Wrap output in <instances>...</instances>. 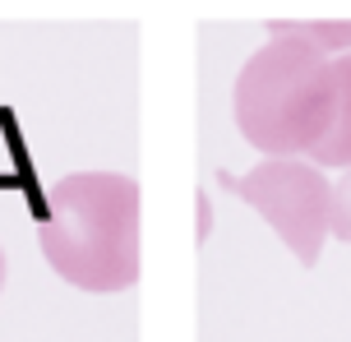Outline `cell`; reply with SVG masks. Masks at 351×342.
<instances>
[{"instance_id":"6da1fadb","label":"cell","mask_w":351,"mask_h":342,"mask_svg":"<svg viewBox=\"0 0 351 342\" xmlns=\"http://www.w3.org/2000/svg\"><path fill=\"white\" fill-rule=\"evenodd\" d=\"M143 190L121 171H74L37 208V245L56 278L79 291H130L139 282Z\"/></svg>"},{"instance_id":"7a4b0ae2","label":"cell","mask_w":351,"mask_h":342,"mask_svg":"<svg viewBox=\"0 0 351 342\" xmlns=\"http://www.w3.org/2000/svg\"><path fill=\"white\" fill-rule=\"evenodd\" d=\"M263 42L236 74V125L268 158H315L337 121L333 56L296 23H268Z\"/></svg>"},{"instance_id":"3957f363","label":"cell","mask_w":351,"mask_h":342,"mask_svg":"<svg viewBox=\"0 0 351 342\" xmlns=\"http://www.w3.org/2000/svg\"><path fill=\"white\" fill-rule=\"evenodd\" d=\"M227 185L278 232V241L305 269L319 264L328 236V195L333 185L305 158H263L245 176H227Z\"/></svg>"},{"instance_id":"277c9868","label":"cell","mask_w":351,"mask_h":342,"mask_svg":"<svg viewBox=\"0 0 351 342\" xmlns=\"http://www.w3.org/2000/svg\"><path fill=\"white\" fill-rule=\"evenodd\" d=\"M333 70H337V121H333V134L324 139L310 167H347L351 171V51L333 56Z\"/></svg>"},{"instance_id":"5b68a950","label":"cell","mask_w":351,"mask_h":342,"mask_svg":"<svg viewBox=\"0 0 351 342\" xmlns=\"http://www.w3.org/2000/svg\"><path fill=\"white\" fill-rule=\"evenodd\" d=\"M328 236L351 245V171L337 180L333 195H328Z\"/></svg>"},{"instance_id":"8992f818","label":"cell","mask_w":351,"mask_h":342,"mask_svg":"<svg viewBox=\"0 0 351 342\" xmlns=\"http://www.w3.org/2000/svg\"><path fill=\"white\" fill-rule=\"evenodd\" d=\"M0 291H5V250H0Z\"/></svg>"}]
</instances>
